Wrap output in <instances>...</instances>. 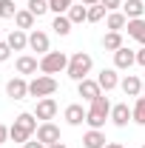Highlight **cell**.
<instances>
[{"label": "cell", "mask_w": 145, "mask_h": 148, "mask_svg": "<svg viewBox=\"0 0 145 148\" xmlns=\"http://www.w3.org/2000/svg\"><path fill=\"white\" fill-rule=\"evenodd\" d=\"M37 128H40V125H37V117H34V114H29V111H23V114L14 117V125L9 128V137H12L14 143H23V145H26L29 137L37 134Z\"/></svg>", "instance_id": "1"}, {"label": "cell", "mask_w": 145, "mask_h": 148, "mask_svg": "<svg viewBox=\"0 0 145 148\" xmlns=\"http://www.w3.org/2000/svg\"><path fill=\"white\" fill-rule=\"evenodd\" d=\"M91 66H94V60H91V54H85V51H74L71 57H68V77L71 80H85V74L91 71Z\"/></svg>", "instance_id": "2"}, {"label": "cell", "mask_w": 145, "mask_h": 148, "mask_svg": "<svg viewBox=\"0 0 145 148\" xmlns=\"http://www.w3.org/2000/svg\"><path fill=\"white\" fill-rule=\"evenodd\" d=\"M68 69V57L63 51H49V54L40 57V71L43 74H60Z\"/></svg>", "instance_id": "3"}, {"label": "cell", "mask_w": 145, "mask_h": 148, "mask_svg": "<svg viewBox=\"0 0 145 148\" xmlns=\"http://www.w3.org/2000/svg\"><path fill=\"white\" fill-rule=\"evenodd\" d=\"M57 91V80L51 74H40L29 83V97H51Z\"/></svg>", "instance_id": "4"}, {"label": "cell", "mask_w": 145, "mask_h": 148, "mask_svg": "<svg viewBox=\"0 0 145 148\" xmlns=\"http://www.w3.org/2000/svg\"><path fill=\"white\" fill-rule=\"evenodd\" d=\"M6 94H9L12 100H26V97H29V83H26L23 77H12V80L6 83Z\"/></svg>", "instance_id": "5"}, {"label": "cell", "mask_w": 145, "mask_h": 148, "mask_svg": "<svg viewBox=\"0 0 145 148\" xmlns=\"http://www.w3.org/2000/svg\"><path fill=\"white\" fill-rule=\"evenodd\" d=\"M77 91H80V97H83V100H97V97H100V94H103V88H100V83H97V80H88V77H85V80H80V83H77Z\"/></svg>", "instance_id": "6"}, {"label": "cell", "mask_w": 145, "mask_h": 148, "mask_svg": "<svg viewBox=\"0 0 145 148\" xmlns=\"http://www.w3.org/2000/svg\"><path fill=\"white\" fill-rule=\"evenodd\" d=\"M37 140H40L43 145H51V143H60V128H57L54 123H43V125L37 128Z\"/></svg>", "instance_id": "7"}, {"label": "cell", "mask_w": 145, "mask_h": 148, "mask_svg": "<svg viewBox=\"0 0 145 148\" xmlns=\"http://www.w3.org/2000/svg\"><path fill=\"white\" fill-rule=\"evenodd\" d=\"M54 114H57V103L51 100V97H43L40 103H37V108H34V117L37 120H54Z\"/></svg>", "instance_id": "8"}, {"label": "cell", "mask_w": 145, "mask_h": 148, "mask_svg": "<svg viewBox=\"0 0 145 148\" xmlns=\"http://www.w3.org/2000/svg\"><path fill=\"white\" fill-rule=\"evenodd\" d=\"M134 63H137V51H131L125 46L114 51V66H117V69H131Z\"/></svg>", "instance_id": "9"}, {"label": "cell", "mask_w": 145, "mask_h": 148, "mask_svg": "<svg viewBox=\"0 0 145 148\" xmlns=\"http://www.w3.org/2000/svg\"><path fill=\"white\" fill-rule=\"evenodd\" d=\"M111 120H114V125H128V120H134V111L128 108V103H120V106H114L111 108Z\"/></svg>", "instance_id": "10"}, {"label": "cell", "mask_w": 145, "mask_h": 148, "mask_svg": "<svg viewBox=\"0 0 145 148\" xmlns=\"http://www.w3.org/2000/svg\"><path fill=\"white\" fill-rule=\"evenodd\" d=\"M29 49H34L40 54H49V34L46 32H31L29 34Z\"/></svg>", "instance_id": "11"}, {"label": "cell", "mask_w": 145, "mask_h": 148, "mask_svg": "<svg viewBox=\"0 0 145 148\" xmlns=\"http://www.w3.org/2000/svg\"><path fill=\"white\" fill-rule=\"evenodd\" d=\"M142 12H145V0H125V3H122V14H125L128 20L142 17Z\"/></svg>", "instance_id": "12"}, {"label": "cell", "mask_w": 145, "mask_h": 148, "mask_svg": "<svg viewBox=\"0 0 145 148\" xmlns=\"http://www.w3.org/2000/svg\"><path fill=\"white\" fill-rule=\"evenodd\" d=\"M6 43L12 46V51H23V49L29 46V37H26L23 29H12V34L6 37Z\"/></svg>", "instance_id": "13"}, {"label": "cell", "mask_w": 145, "mask_h": 148, "mask_svg": "<svg viewBox=\"0 0 145 148\" xmlns=\"http://www.w3.org/2000/svg\"><path fill=\"white\" fill-rule=\"evenodd\" d=\"M97 83H100V88L111 91V88H117V86H120V77H117V71H114V69H103V71H100V77H97Z\"/></svg>", "instance_id": "14"}, {"label": "cell", "mask_w": 145, "mask_h": 148, "mask_svg": "<svg viewBox=\"0 0 145 148\" xmlns=\"http://www.w3.org/2000/svg\"><path fill=\"white\" fill-rule=\"evenodd\" d=\"M83 145H85V148H105V145H108V140H105V134H103V131L91 128L88 134L83 137Z\"/></svg>", "instance_id": "15"}, {"label": "cell", "mask_w": 145, "mask_h": 148, "mask_svg": "<svg viewBox=\"0 0 145 148\" xmlns=\"http://www.w3.org/2000/svg\"><path fill=\"white\" fill-rule=\"evenodd\" d=\"M128 37H134L137 43H142L145 46V20L142 17H137V20H128Z\"/></svg>", "instance_id": "16"}, {"label": "cell", "mask_w": 145, "mask_h": 148, "mask_svg": "<svg viewBox=\"0 0 145 148\" xmlns=\"http://www.w3.org/2000/svg\"><path fill=\"white\" fill-rule=\"evenodd\" d=\"M120 86H122L125 97H140V91H142V80H140V77H134V74H128Z\"/></svg>", "instance_id": "17"}, {"label": "cell", "mask_w": 145, "mask_h": 148, "mask_svg": "<svg viewBox=\"0 0 145 148\" xmlns=\"http://www.w3.org/2000/svg\"><path fill=\"white\" fill-rule=\"evenodd\" d=\"M37 69H40V60L37 57H29V54L17 57V71L20 74H37Z\"/></svg>", "instance_id": "18"}, {"label": "cell", "mask_w": 145, "mask_h": 148, "mask_svg": "<svg viewBox=\"0 0 145 148\" xmlns=\"http://www.w3.org/2000/svg\"><path fill=\"white\" fill-rule=\"evenodd\" d=\"M66 123H68V125H83V123H85V111H83V106H77V103L68 106V108H66Z\"/></svg>", "instance_id": "19"}, {"label": "cell", "mask_w": 145, "mask_h": 148, "mask_svg": "<svg viewBox=\"0 0 145 148\" xmlns=\"http://www.w3.org/2000/svg\"><path fill=\"white\" fill-rule=\"evenodd\" d=\"M105 26H108L111 32H120V29H125L128 26V17L122 12H108V20H105Z\"/></svg>", "instance_id": "20"}, {"label": "cell", "mask_w": 145, "mask_h": 148, "mask_svg": "<svg viewBox=\"0 0 145 148\" xmlns=\"http://www.w3.org/2000/svg\"><path fill=\"white\" fill-rule=\"evenodd\" d=\"M111 108H114V106H111V100L105 97V94H100L97 100H91V111H97V114H103V117H108Z\"/></svg>", "instance_id": "21"}, {"label": "cell", "mask_w": 145, "mask_h": 148, "mask_svg": "<svg viewBox=\"0 0 145 148\" xmlns=\"http://www.w3.org/2000/svg\"><path fill=\"white\" fill-rule=\"evenodd\" d=\"M71 26H74V23L68 20V14H57V17H54V23H51V29H54L60 37H66V34H68V32H71Z\"/></svg>", "instance_id": "22"}, {"label": "cell", "mask_w": 145, "mask_h": 148, "mask_svg": "<svg viewBox=\"0 0 145 148\" xmlns=\"http://www.w3.org/2000/svg\"><path fill=\"white\" fill-rule=\"evenodd\" d=\"M66 14H68V20H71V23H83V20H88V6L77 3V6H71V9L66 12Z\"/></svg>", "instance_id": "23"}, {"label": "cell", "mask_w": 145, "mask_h": 148, "mask_svg": "<svg viewBox=\"0 0 145 148\" xmlns=\"http://www.w3.org/2000/svg\"><path fill=\"white\" fill-rule=\"evenodd\" d=\"M103 49H108V51L122 49V34H120V32H108V34L103 37Z\"/></svg>", "instance_id": "24"}, {"label": "cell", "mask_w": 145, "mask_h": 148, "mask_svg": "<svg viewBox=\"0 0 145 148\" xmlns=\"http://www.w3.org/2000/svg\"><path fill=\"white\" fill-rule=\"evenodd\" d=\"M14 23H17V29H23V32H26V29H31V26H34V14H31L29 9H23V12H17V14H14Z\"/></svg>", "instance_id": "25"}, {"label": "cell", "mask_w": 145, "mask_h": 148, "mask_svg": "<svg viewBox=\"0 0 145 148\" xmlns=\"http://www.w3.org/2000/svg\"><path fill=\"white\" fill-rule=\"evenodd\" d=\"M14 14H17V6H14V0H0V17L9 20V17H14Z\"/></svg>", "instance_id": "26"}, {"label": "cell", "mask_w": 145, "mask_h": 148, "mask_svg": "<svg viewBox=\"0 0 145 148\" xmlns=\"http://www.w3.org/2000/svg\"><path fill=\"white\" fill-rule=\"evenodd\" d=\"M29 12H31L34 17L46 14V12H49V0H29Z\"/></svg>", "instance_id": "27"}, {"label": "cell", "mask_w": 145, "mask_h": 148, "mask_svg": "<svg viewBox=\"0 0 145 148\" xmlns=\"http://www.w3.org/2000/svg\"><path fill=\"white\" fill-rule=\"evenodd\" d=\"M71 6H74V0H49V9L57 12V14H66Z\"/></svg>", "instance_id": "28"}, {"label": "cell", "mask_w": 145, "mask_h": 148, "mask_svg": "<svg viewBox=\"0 0 145 148\" xmlns=\"http://www.w3.org/2000/svg\"><path fill=\"white\" fill-rule=\"evenodd\" d=\"M85 123H88L91 128H103V125H105V117H103V114H97V111H88V114H85Z\"/></svg>", "instance_id": "29"}, {"label": "cell", "mask_w": 145, "mask_h": 148, "mask_svg": "<svg viewBox=\"0 0 145 148\" xmlns=\"http://www.w3.org/2000/svg\"><path fill=\"white\" fill-rule=\"evenodd\" d=\"M105 17V6H88V23H100V20Z\"/></svg>", "instance_id": "30"}, {"label": "cell", "mask_w": 145, "mask_h": 148, "mask_svg": "<svg viewBox=\"0 0 145 148\" xmlns=\"http://www.w3.org/2000/svg\"><path fill=\"white\" fill-rule=\"evenodd\" d=\"M134 123L145 125V97H140V100H137V106H134Z\"/></svg>", "instance_id": "31"}, {"label": "cell", "mask_w": 145, "mask_h": 148, "mask_svg": "<svg viewBox=\"0 0 145 148\" xmlns=\"http://www.w3.org/2000/svg\"><path fill=\"white\" fill-rule=\"evenodd\" d=\"M9 57H12V46H9L6 40H0V63H3V60H9Z\"/></svg>", "instance_id": "32"}, {"label": "cell", "mask_w": 145, "mask_h": 148, "mask_svg": "<svg viewBox=\"0 0 145 148\" xmlns=\"http://www.w3.org/2000/svg\"><path fill=\"white\" fill-rule=\"evenodd\" d=\"M100 6H105V12H117L122 6V0H100Z\"/></svg>", "instance_id": "33"}, {"label": "cell", "mask_w": 145, "mask_h": 148, "mask_svg": "<svg viewBox=\"0 0 145 148\" xmlns=\"http://www.w3.org/2000/svg\"><path fill=\"white\" fill-rule=\"evenodd\" d=\"M137 63H140V66H145V49H140V51H137Z\"/></svg>", "instance_id": "34"}, {"label": "cell", "mask_w": 145, "mask_h": 148, "mask_svg": "<svg viewBox=\"0 0 145 148\" xmlns=\"http://www.w3.org/2000/svg\"><path fill=\"white\" fill-rule=\"evenodd\" d=\"M26 148H49V145H43L40 140H34V143H26Z\"/></svg>", "instance_id": "35"}, {"label": "cell", "mask_w": 145, "mask_h": 148, "mask_svg": "<svg viewBox=\"0 0 145 148\" xmlns=\"http://www.w3.org/2000/svg\"><path fill=\"white\" fill-rule=\"evenodd\" d=\"M6 137H9V128H6V125H0V143H6Z\"/></svg>", "instance_id": "36"}, {"label": "cell", "mask_w": 145, "mask_h": 148, "mask_svg": "<svg viewBox=\"0 0 145 148\" xmlns=\"http://www.w3.org/2000/svg\"><path fill=\"white\" fill-rule=\"evenodd\" d=\"M80 3H83V6H97L100 0H80Z\"/></svg>", "instance_id": "37"}, {"label": "cell", "mask_w": 145, "mask_h": 148, "mask_svg": "<svg viewBox=\"0 0 145 148\" xmlns=\"http://www.w3.org/2000/svg\"><path fill=\"white\" fill-rule=\"evenodd\" d=\"M105 148H122V145H120V143H108Z\"/></svg>", "instance_id": "38"}, {"label": "cell", "mask_w": 145, "mask_h": 148, "mask_svg": "<svg viewBox=\"0 0 145 148\" xmlns=\"http://www.w3.org/2000/svg\"><path fill=\"white\" fill-rule=\"evenodd\" d=\"M49 148H66V145H63V143H51Z\"/></svg>", "instance_id": "39"}, {"label": "cell", "mask_w": 145, "mask_h": 148, "mask_svg": "<svg viewBox=\"0 0 145 148\" xmlns=\"http://www.w3.org/2000/svg\"><path fill=\"white\" fill-rule=\"evenodd\" d=\"M142 91H145V83H142Z\"/></svg>", "instance_id": "40"}, {"label": "cell", "mask_w": 145, "mask_h": 148, "mask_svg": "<svg viewBox=\"0 0 145 148\" xmlns=\"http://www.w3.org/2000/svg\"><path fill=\"white\" fill-rule=\"evenodd\" d=\"M142 148H145V143H142Z\"/></svg>", "instance_id": "41"}]
</instances>
